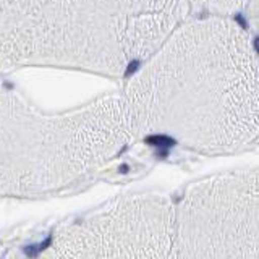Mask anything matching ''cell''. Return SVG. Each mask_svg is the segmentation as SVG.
I'll use <instances>...</instances> for the list:
<instances>
[{"label":"cell","mask_w":259,"mask_h":259,"mask_svg":"<svg viewBox=\"0 0 259 259\" xmlns=\"http://www.w3.org/2000/svg\"><path fill=\"white\" fill-rule=\"evenodd\" d=\"M186 0H0V67L121 75L180 26Z\"/></svg>","instance_id":"obj_2"},{"label":"cell","mask_w":259,"mask_h":259,"mask_svg":"<svg viewBox=\"0 0 259 259\" xmlns=\"http://www.w3.org/2000/svg\"><path fill=\"white\" fill-rule=\"evenodd\" d=\"M177 259H259L257 168L207 177L174 207Z\"/></svg>","instance_id":"obj_4"},{"label":"cell","mask_w":259,"mask_h":259,"mask_svg":"<svg viewBox=\"0 0 259 259\" xmlns=\"http://www.w3.org/2000/svg\"><path fill=\"white\" fill-rule=\"evenodd\" d=\"M193 2L219 15H230L249 4L256 5V0H193Z\"/></svg>","instance_id":"obj_6"},{"label":"cell","mask_w":259,"mask_h":259,"mask_svg":"<svg viewBox=\"0 0 259 259\" xmlns=\"http://www.w3.org/2000/svg\"><path fill=\"white\" fill-rule=\"evenodd\" d=\"M130 138L120 96L54 115L0 83V198L67 190L107 165Z\"/></svg>","instance_id":"obj_3"},{"label":"cell","mask_w":259,"mask_h":259,"mask_svg":"<svg viewBox=\"0 0 259 259\" xmlns=\"http://www.w3.org/2000/svg\"><path fill=\"white\" fill-rule=\"evenodd\" d=\"M132 136L222 154L259 135V63L248 32L222 15L172 31L126 86Z\"/></svg>","instance_id":"obj_1"},{"label":"cell","mask_w":259,"mask_h":259,"mask_svg":"<svg viewBox=\"0 0 259 259\" xmlns=\"http://www.w3.org/2000/svg\"><path fill=\"white\" fill-rule=\"evenodd\" d=\"M7 259H28V257H26V256H23V254H18V253H16V254L8 256Z\"/></svg>","instance_id":"obj_7"},{"label":"cell","mask_w":259,"mask_h":259,"mask_svg":"<svg viewBox=\"0 0 259 259\" xmlns=\"http://www.w3.org/2000/svg\"><path fill=\"white\" fill-rule=\"evenodd\" d=\"M37 259H177L174 206L159 194L117 199L57 230Z\"/></svg>","instance_id":"obj_5"}]
</instances>
